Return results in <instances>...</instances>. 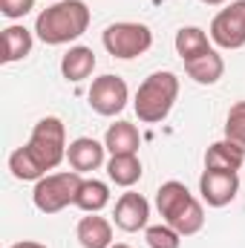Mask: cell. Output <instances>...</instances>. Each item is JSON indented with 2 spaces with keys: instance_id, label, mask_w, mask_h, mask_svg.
<instances>
[{
  "instance_id": "cell-14",
  "label": "cell",
  "mask_w": 245,
  "mask_h": 248,
  "mask_svg": "<svg viewBox=\"0 0 245 248\" xmlns=\"http://www.w3.org/2000/svg\"><path fill=\"white\" fill-rule=\"evenodd\" d=\"M138 144H141V136L136 130V124L130 122H116L107 127V136H104V147L110 150V156H127V153H138Z\"/></svg>"
},
{
  "instance_id": "cell-10",
  "label": "cell",
  "mask_w": 245,
  "mask_h": 248,
  "mask_svg": "<svg viewBox=\"0 0 245 248\" xmlns=\"http://www.w3.org/2000/svg\"><path fill=\"white\" fill-rule=\"evenodd\" d=\"M104 144L90 139V136H78L75 141H69L66 147V162L72 170L78 173H90V170H98L104 165Z\"/></svg>"
},
{
  "instance_id": "cell-4",
  "label": "cell",
  "mask_w": 245,
  "mask_h": 248,
  "mask_svg": "<svg viewBox=\"0 0 245 248\" xmlns=\"http://www.w3.org/2000/svg\"><path fill=\"white\" fill-rule=\"evenodd\" d=\"M81 173L78 170H63V173H46L44 179L35 182L32 202L41 214H58L66 205H75V196L81 190Z\"/></svg>"
},
{
  "instance_id": "cell-11",
  "label": "cell",
  "mask_w": 245,
  "mask_h": 248,
  "mask_svg": "<svg viewBox=\"0 0 245 248\" xmlns=\"http://www.w3.org/2000/svg\"><path fill=\"white\" fill-rule=\"evenodd\" d=\"M75 237H78L81 248H110L113 246V222L98 214H90L78 222Z\"/></svg>"
},
{
  "instance_id": "cell-24",
  "label": "cell",
  "mask_w": 245,
  "mask_h": 248,
  "mask_svg": "<svg viewBox=\"0 0 245 248\" xmlns=\"http://www.w3.org/2000/svg\"><path fill=\"white\" fill-rule=\"evenodd\" d=\"M35 9V0H0V12L9 20H20L23 15H29Z\"/></svg>"
},
{
  "instance_id": "cell-9",
  "label": "cell",
  "mask_w": 245,
  "mask_h": 248,
  "mask_svg": "<svg viewBox=\"0 0 245 248\" xmlns=\"http://www.w3.org/2000/svg\"><path fill=\"white\" fill-rule=\"evenodd\" d=\"M113 219H116V225H119L122 231H127V234H133V231H138V228H147V219H150V202H147L141 193L127 190V193L119 196V202H116Z\"/></svg>"
},
{
  "instance_id": "cell-19",
  "label": "cell",
  "mask_w": 245,
  "mask_h": 248,
  "mask_svg": "<svg viewBox=\"0 0 245 248\" xmlns=\"http://www.w3.org/2000/svg\"><path fill=\"white\" fill-rule=\"evenodd\" d=\"M110 205V187L107 182H98V179H84L81 190L75 196V208H81L84 214H98Z\"/></svg>"
},
{
  "instance_id": "cell-26",
  "label": "cell",
  "mask_w": 245,
  "mask_h": 248,
  "mask_svg": "<svg viewBox=\"0 0 245 248\" xmlns=\"http://www.w3.org/2000/svg\"><path fill=\"white\" fill-rule=\"evenodd\" d=\"M205 6H225V3H231V0H202Z\"/></svg>"
},
{
  "instance_id": "cell-13",
  "label": "cell",
  "mask_w": 245,
  "mask_h": 248,
  "mask_svg": "<svg viewBox=\"0 0 245 248\" xmlns=\"http://www.w3.org/2000/svg\"><path fill=\"white\" fill-rule=\"evenodd\" d=\"M193 199H196V196H193L182 182H176V179L165 182V185L156 190V208H159V214L165 217V222H170V219H173L182 208H187Z\"/></svg>"
},
{
  "instance_id": "cell-2",
  "label": "cell",
  "mask_w": 245,
  "mask_h": 248,
  "mask_svg": "<svg viewBox=\"0 0 245 248\" xmlns=\"http://www.w3.org/2000/svg\"><path fill=\"white\" fill-rule=\"evenodd\" d=\"M176 98H179V78H176V72L162 69V72L147 75V78L138 84L133 107H136L138 122L156 124V122H165V119L170 116Z\"/></svg>"
},
{
  "instance_id": "cell-5",
  "label": "cell",
  "mask_w": 245,
  "mask_h": 248,
  "mask_svg": "<svg viewBox=\"0 0 245 248\" xmlns=\"http://www.w3.org/2000/svg\"><path fill=\"white\" fill-rule=\"evenodd\" d=\"M101 44H104V49H107L113 58L130 61V58L144 55V52L153 46V32H150V26H144V23L119 20V23H110V26L104 29Z\"/></svg>"
},
{
  "instance_id": "cell-7",
  "label": "cell",
  "mask_w": 245,
  "mask_h": 248,
  "mask_svg": "<svg viewBox=\"0 0 245 248\" xmlns=\"http://www.w3.org/2000/svg\"><path fill=\"white\" fill-rule=\"evenodd\" d=\"M87 98H90V107L98 116H107L110 119V116H119L124 107H127L130 90H127L124 78H119V75H101V78L92 81Z\"/></svg>"
},
{
  "instance_id": "cell-18",
  "label": "cell",
  "mask_w": 245,
  "mask_h": 248,
  "mask_svg": "<svg viewBox=\"0 0 245 248\" xmlns=\"http://www.w3.org/2000/svg\"><path fill=\"white\" fill-rule=\"evenodd\" d=\"M32 32L20 23H12L3 29V61L6 63H15V61H23L29 52H32Z\"/></svg>"
},
{
  "instance_id": "cell-21",
  "label": "cell",
  "mask_w": 245,
  "mask_h": 248,
  "mask_svg": "<svg viewBox=\"0 0 245 248\" xmlns=\"http://www.w3.org/2000/svg\"><path fill=\"white\" fill-rule=\"evenodd\" d=\"M9 170H12V176L15 179H20V182H38V179H44L46 176V170L38 165V159L29 153V147L23 144V147H17L12 156H9Z\"/></svg>"
},
{
  "instance_id": "cell-16",
  "label": "cell",
  "mask_w": 245,
  "mask_h": 248,
  "mask_svg": "<svg viewBox=\"0 0 245 248\" xmlns=\"http://www.w3.org/2000/svg\"><path fill=\"white\" fill-rule=\"evenodd\" d=\"M184 72H187L196 84L211 87V84H216V81L225 75V61H222V55H219L216 49H211V52H205V55H199V58H193V61H184Z\"/></svg>"
},
{
  "instance_id": "cell-1",
  "label": "cell",
  "mask_w": 245,
  "mask_h": 248,
  "mask_svg": "<svg viewBox=\"0 0 245 248\" xmlns=\"http://www.w3.org/2000/svg\"><path fill=\"white\" fill-rule=\"evenodd\" d=\"M87 26H90V6L84 0H58L38 15L35 35L49 46H61L78 41L87 32Z\"/></svg>"
},
{
  "instance_id": "cell-25",
  "label": "cell",
  "mask_w": 245,
  "mask_h": 248,
  "mask_svg": "<svg viewBox=\"0 0 245 248\" xmlns=\"http://www.w3.org/2000/svg\"><path fill=\"white\" fill-rule=\"evenodd\" d=\"M12 248H46L44 243H35V240H23V243H15Z\"/></svg>"
},
{
  "instance_id": "cell-20",
  "label": "cell",
  "mask_w": 245,
  "mask_h": 248,
  "mask_svg": "<svg viewBox=\"0 0 245 248\" xmlns=\"http://www.w3.org/2000/svg\"><path fill=\"white\" fill-rule=\"evenodd\" d=\"M107 176L110 182L122 187H130L141 179V162H138V153H127V156H110L107 162Z\"/></svg>"
},
{
  "instance_id": "cell-17",
  "label": "cell",
  "mask_w": 245,
  "mask_h": 248,
  "mask_svg": "<svg viewBox=\"0 0 245 248\" xmlns=\"http://www.w3.org/2000/svg\"><path fill=\"white\" fill-rule=\"evenodd\" d=\"M173 46H176V55L182 61H193V58H199V55H205V52L214 49L211 46V35L205 29H199V26H182L176 32Z\"/></svg>"
},
{
  "instance_id": "cell-23",
  "label": "cell",
  "mask_w": 245,
  "mask_h": 248,
  "mask_svg": "<svg viewBox=\"0 0 245 248\" xmlns=\"http://www.w3.org/2000/svg\"><path fill=\"white\" fill-rule=\"evenodd\" d=\"M225 139L245 150V101H237L225 119Z\"/></svg>"
},
{
  "instance_id": "cell-8",
  "label": "cell",
  "mask_w": 245,
  "mask_h": 248,
  "mask_svg": "<svg viewBox=\"0 0 245 248\" xmlns=\"http://www.w3.org/2000/svg\"><path fill=\"white\" fill-rule=\"evenodd\" d=\"M199 193H202V202H208L211 208H225L240 193V176L234 170L205 168V173L199 176Z\"/></svg>"
},
{
  "instance_id": "cell-12",
  "label": "cell",
  "mask_w": 245,
  "mask_h": 248,
  "mask_svg": "<svg viewBox=\"0 0 245 248\" xmlns=\"http://www.w3.org/2000/svg\"><path fill=\"white\" fill-rule=\"evenodd\" d=\"M205 168H211V170H234L237 173L240 168H245V150L237 147L234 141H228V139H219L205 150Z\"/></svg>"
},
{
  "instance_id": "cell-3",
  "label": "cell",
  "mask_w": 245,
  "mask_h": 248,
  "mask_svg": "<svg viewBox=\"0 0 245 248\" xmlns=\"http://www.w3.org/2000/svg\"><path fill=\"white\" fill-rule=\"evenodd\" d=\"M26 147H29V153L38 159V165L44 170H55L66 159V147H69L66 144V127H63V122L55 119V116L41 119L32 127V136H29Z\"/></svg>"
},
{
  "instance_id": "cell-15",
  "label": "cell",
  "mask_w": 245,
  "mask_h": 248,
  "mask_svg": "<svg viewBox=\"0 0 245 248\" xmlns=\"http://www.w3.org/2000/svg\"><path fill=\"white\" fill-rule=\"evenodd\" d=\"M92 69H95V52L90 46H69V52L61 58V75L72 84L87 81Z\"/></svg>"
},
{
  "instance_id": "cell-27",
  "label": "cell",
  "mask_w": 245,
  "mask_h": 248,
  "mask_svg": "<svg viewBox=\"0 0 245 248\" xmlns=\"http://www.w3.org/2000/svg\"><path fill=\"white\" fill-rule=\"evenodd\" d=\"M110 248H133V246H127V243H116V246H110Z\"/></svg>"
},
{
  "instance_id": "cell-22",
  "label": "cell",
  "mask_w": 245,
  "mask_h": 248,
  "mask_svg": "<svg viewBox=\"0 0 245 248\" xmlns=\"http://www.w3.org/2000/svg\"><path fill=\"white\" fill-rule=\"evenodd\" d=\"M144 240H147L150 248H179L182 246V234H179L173 225H168V222H162V225H147Z\"/></svg>"
},
{
  "instance_id": "cell-6",
  "label": "cell",
  "mask_w": 245,
  "mask_h": 248,
  "mask_svg": "<svg viewBox=\"0 0 245 248\" xmlns=\"http://www.w3.org/2000/svg\"><path fill=\"white\" fill-rule=\"evenodd\" d=\"M211 41L219 49H243L245 46V0H231L219 9L208 29Z\"/></svg>"
}]
</instances>
